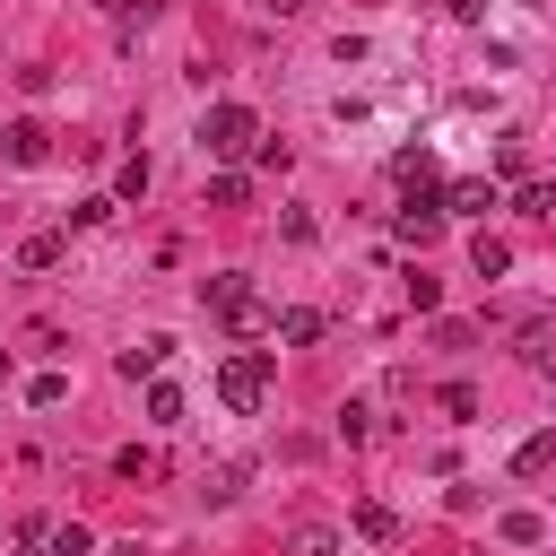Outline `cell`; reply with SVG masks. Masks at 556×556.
<instances>
[{
	"mask_svg": "<svg viewBox=\"0 0 556 556\" xmlns=\"http://www.w3.org/2000/svg\"><path fill=\"white\" fill-rule=\"evenodd\" d=\"M513 208H521V217H556V182H539V174H530V182L513 191Z\"/></svg>",
	"mask_w": 556,
	"mask_h": 556,
	"instance_id": "cell-13",
	"label": "cell"
},
{
	"mask_svg": "<svg viewBox=\"0 0 556 556\" xmlns=\"http://www.w3.org/2000/svg\"><path fill=\"white\" fill-rule=\"evenodd\" d=\"M113 208H122V200H113V191H87V200H78V208H70V226H104V217H113Z\"/></svg>",
	"mask_w": 556,
	"mask_h": 556,
	"instance_id": "cell-19",
	"label": "cell"
},
{
	"mask_svg": "<svg viewBox=\"0 0 556 556\" xmlns=\"http://www.w3.org/2000/svg\"><path fill=\"white\" fill-rule=\"evenodd\" d=\"M443 417L469 426V417H478V391H469V382H443Z\"/></svg>",
	"mask_w": 556,
	"mask_h": 556,
	"instance_id": "cell-22",
	"label": "cell"
},
{
	"mask_svg": "<svg viewBox=\"0 0 556 556\" xmlns=\"http://www.w3.org/2000/svg\"><path fill=\"white\" fill-rule=\"evenodd\" d=\"M287 556H339V530H330V521H304V530L287 539Z\"/></svg>",
	"mask_w": 556,
	"mask_h": 556,
	"instance_id": "cell-12",
	"label": "cell"
},
{
	"mask_svg": "<svg viewBox=\"0 0 556 556\" xmlns=\"http://www.w3.org/2000/svg\"><path fill=\"white\" fill-rule=\"evenodd\" d=\"M17 261H26V269H52V261H61V235H26Z\"/></svg>",
	"mask_w": 556,
	"mask_h": 556,
	"instance_id": "cell-20",
	"label": "cell"
},
{
	"mask_svg": "<svg viewBox=\"0 0 556 556\" xmlns=\"http://www.w3.org/2000/svg\"><path fill=\"white\" fill-rule=\"evenodd\" d=\"M495 530H504V547H539V539H547V521H539V513H504Z\"/></svg>",
	"mask_w": 556,
	"mask_h": 556,
	"instance_id": "cell-15",
	"label": "cell"
},
{
	"mask_svg": "<svg viewBox=\"0 0 556 556\" xmlns=\"http://www.w3.org/2000/svg\"><path fill=\"white\" fill-rule=\"evenodd\" d=\"M261 9H278V17H295V9H304V0H261Z\"/></svg>",
	"mask_w": 556,
	"mask_h": 556,
	"instance_id": "cell-29",
	"label": "cell"
},
{
	"mask_svg": "<svg viewBox=\"0 0 556 556\" xmlns=\"http://www.w3.org/2000/svg\"><path fill=\"white\" fill-rule=\"evenodd\" d=\"M356 539L365 547H400V513L391 504H356Z\"/></svg>",
	"mask_w": 556,
	"mask_h": 556,
	"instance_id": "cell-7",
	"label": "cell"
},
{
	"mask_svg": "<svg viewBox=\"0 0 556 556\" xmlns=\"http://www.w3.org/2000/svg\"><path fill=\"white\" fill-rule=\"evenodd\" d=\"M26 400H35V408H61V400H70V374H35V391H26Z\"/></svg>",
	"mask_w": 556,
	"mask_h": 556,
	"instance_id": "cell-26",
	"label": "cell"
},
{
	"mask_svg": "<svg viewBox=\"0 0 556 556\" xmlns=\"http://www.w3.org/2000/svg\"><path fill=\"white\" fill-rule=\"evenodd\" d=\"M200 295L217 304V321H226L235 339H269V330H278V313H269V304H261V295L243 287V269H217V278H208Z\"/></svg>",
	"mask_w": 556,
	"mask_h": 556,
	"instance_id": "cell-1",
	"label": "cell"
},
{
	"mask_svg": "<svg viewBox=\"0 0 556 556\" xmlns=\"http://www.w3.org/2000/svg\"><path fill=\"white\" fill-rule=\"evenodd\" d=\"M87 547H96V539H87L78 521H61V530H43V556H87Z\"/></svg>",
	"mask_w": 556,
	"mask_h": 556,
	"instance_id": "cell-17",
	"label": "cell"
},
{
	"mask_svg": "<svg viewBox=\"0 0 556 556\" xmlns=\"http://www.w3.org/2000/svg\"><path fill=\"white\" fill-rule=\"evenodd\" d=\"M43 156H52V130L43 122H9L0 130V165H43Z\"/></svg>",
	"mask_w": 556,
	"mask_h": 556,
	"instance_id": "cell-5",
	"label": "cell"
},
{
	"mask_svg": "<svg viewBox=\"0 0 556 556\" xmlns=\"http://www.w3.org/2000/svg\"><path fill=\"white\" fill-rule=\"evenodd\" d=\"M391 174H400V182H426V174H434V156H426V148H400V156H391Z\"/></svg>",
	"mask_w": 556,
	"mask_h": 556,
	"instance_id": "cell-25",
	"label": "cell"
},
{
	"mask_svg": "<svg viewBox=\"0 0 556 556\" xmlns=\"http://www.w3.org/2000/svg\"><path fill=\"white\" fill-rule=\"evenodd\" d=\"M252 139H261V113L252 104H208V122H200V148L208 156H243Z\"/></svg>",
	"mask_w": 556,
	"mask_h": 556,
	"instance_id": "cell-3",
	"label": "cell"
},
{
	"mask_svg": "<svg viewBox=\"0 0 556 556\" xmlns=\"http://www.w3.org/2000/svg\"><path fill=\"white\" fill-rule=\"evenodd\" d=\"M486 208H495V182H486V174H460V182L443 191V217H486Z\"/></svg>",
	"mask_w": 556,
	"mask_h": 556,
	"instance_id": "cell-6",
	"label": "cell"
},
{
	"mask_svg": "<svg viewBox=\"0 0 556 556\" xmlns=\"http://www.w3.org/2000/svg\"><path fill=\"white\" fill-rule=\"evenodd\" d=\"M113 469H122V478H156V469H165V460H156V452H139V443H130V452H113Z\"/></svg>",
	"mask_w": 556,
	"mask_h": 556,
	"instance_id": "cell-27",
	"label": "cell"
},
{
	"mask_svg": "<svg viewBox=\"0 0 556 556\" xmlns=\"http://www.w3.org/2000/svg\"><path fill=\"white\" fill-rule=\"evenodd\" d=\"M165 348H174V339H139V348H122V374H130V382H139V374H156V365H165Z\"/></svg>",
	"mask_w": 556,
	"mask_h": 556,
	"instance_id": "cell-14",
	"label": "cell"
},
{
	"mask_svg": "<svg viewBox=\"0 0 556 556\" xmlns=\"http://www.w3.org/2000/svg\"><path fill=\"white\" fill-rule=\"evenodd\" d=\"M365 434H374V408L348 400V408H339V443H365Z\"/></svg>",
	"mask_w": 556,
	"mask_h": 556,
	"instance_id": "cell-23",
	"label": "cell"
},
{
	"mask_svg": "<svg viewBox=\"0 0 556 556\" xmlns=\"http://www.w3.org/2000/svg\"><path fill=\"white\" fill-rule=\"evenodd\" d=\"M269 382H278V356H269V348H243V356L217 365V400H226L235 417H252V408L269 400Z\"/></svg>",
	"mask_w": 556,
	"mask_h": 556,
	"instance_id": "cell-2",
	"label": "cell"
},
{
	"mask_svg": "<svg viewBox=\"0 0 556 556\" xmlns=\"http://www.w3.org/2000/svg\"><path fill=\"white\" fill-rule=\"evenodd\" d=\"M321 330H330V313H313V304H295V313H278V339H287V348H313Z\"/></svg>",
	"mask_w": 556,
	"mask_h": 556,
	"instance_id": "cell-8",
	"label": "cell"
},
{
	"mask_svg": "<svg viewBox=\"0 0 556 556\" xmlns=\"http://www.w3.org/2000/svg\"><path fill=\"white\" fill-rule=\"evenodd\" d=\"M17 556H43V539H26V547H17Z\"/></svg>",
	"mask_w": 556,
	"mask_h": 556,
	"instance_id": "cell-30",
	"label": "cell"
},
{
	"mask_svg": "<svg viewBox=\"0 0 556 556\" xmlns=\"http://www.w3.org/2000/svg\"><path fill=\"white\" fill-rule=\"evenodd\" d=\"M556 469V434H530L521 452H513V478H547Z\"/></svg>",
	"mask_w": 556,
	"mask_h": 556,
	"instance_id": "cell-11",
	"label": "cell"
},
{
	"mask_svg": "<svg viewBox=\"0 0 556 556\" xmlns=\"http://www.w3.org/2000/svg\"><path fill=\"white\" fill-rule=\"evenodd\" d=\"M174 417H182V391L156 382V391H148V426H174Z\"/></svg>",
	"mask_w": 556,
	"mask_h": 556,
	"instance_id": "cell-21",
	"label": "cell"
},
{
	"mask_svg": "<svg viewBox=\"0 0 556 556\" xmlns=\"http://www.w3.org/2000/svg\"><path fill=\"white\" fill-rule=\"evenodd\" d=\"M148 191V156H122V174H113V200H139Z\"/></svg>",
	"mask_w": 556,
	"mask_h": 556,
	"instance_id": "cell-18",
	"label": "cell"
},
{
	"mask_svg": "<svg viewBox=\"0 0 556 556\" xmlns=\"http://www.w3.org/2000/svg\"><path fill=\"white\" fill-rule=\"evenodd\" d=\"M391 226H400V243H434V235H443V200H426V191H408Z\"/></svg>",
	"mask_w": 556,
	"mask_h": 556,
	"instance_id": "cell-4",
	"label": "cell"
},
{
	"mask_svg": "<svg viewBox=\"0 0 556 556\" xmlns=\"http://www.w3.org/2000/svg\"><path fill=\"white\" fill-rule=\"evenodd\" d=\"M469 269H478V278H504V269H513V243H504V235H478V243H469Z\"/></svg>",
	"mask_w": 556,
	"mask_h": 556,
	"instance_id": "cell-10",
	"label": "cell"
},
{
	"mask_svg": "<svg viewBox=\"0 0 556 556\" xmlns=\"http://www.w3.org/2000/svg\"><path fill=\"white\" fill-rule=\"evenodd\" d=\"M243 200H252L243 174H208V208H243Z\"/></svg>",
	"mask_w": 556,
	"mask_h": 556,
	"instance_id": "cell-16",
	"label": "cell"
},
{
	"mask_svg": "<svg viewBox=\"0 0 556 556\" xmlns=\"http://www.w3.org/2000/svg\"><path fill=\"white\" fill-rule=\"evenodd\" d=\"M521 365H539V374L556 365V321H547V313H539V321H521Z\"/></svg>",
	"mask_w": 556,
	"mask_h": 556,
	"instance_id": "cell-9",
	"label": "cell"
},
{
	"mask_svg": "<svg viewBox=\"0 0 556 556\" xmlns=\"http://www.w3.org/2000/svg\"><path fill=\"white\" fill-rule=\"evenodd\" d=\"M452 17H469V26H478V17H486V0H452Z\"/></svg>",
	"mask_w": 556,
	"mask_h": 556,
	"instance_id": "cell-28",
	"label": "cell"
},
{
	"mask_svg": "<svg viewBox=\"0 0 556 556\" xmlns=\"http://www.w3.org/2000/svg\"><path fill=\"white\" fill-rule=\"evenodd\" d=\"M495 174H513V182H530V148H521V139H504V148H495Z\"/></svg>",
	"mask_w": 556,
	"mask_h": 556,
	"instance_id": "cell-24",
	"label": "cell"
}]
</instances>
